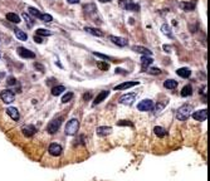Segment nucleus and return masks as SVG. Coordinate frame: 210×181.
Here are the masks:
<instances>
[{
	"label": "nucleus",
	"instance_id": "1a4fd4ad",
	"mask_svg": "<svg viewBox=\"0 0 210 181\" xmlns=\"http://www.w3.org/2000/svg\"><path fill=\"white\" fill-rule=\"evenodd\" d=\"M48 151H49V154H51L52 156H55V157H57V156H60L63 149H62V146H60L59 143H51Z\"/></svg>",
	"mask_w": 210,
	"mask_h": 181
},
{
	"label": "nucleus",
	"instance_id": "412c9836",
	"mask_svg": "<svg viewBox=\"0 0 210 181\" xmlns=\"http://www.w3.org/2000/svg\"><path fill=\"white\" fill-rule=\"evenodd\" d=\"M85 30H86L87 33H89V34H92V35H94V37H103V35H104V33H103V32H101L100 29H96V28L86 26V28H85Z\"/></svg>",
	"mask_w": 210,
	"mask_h": 181
},
{
	"label": "nucleus",
	"instance_id": "cd10ccee",
	"mask_svg": "<svg viewBox=\"0 0 210 181\" xmlns=\"http://www.w3.org/2000/svg\"><path fill=\"white\" fill-rule=\"evenodd\" d=\"M161 32H162L165 35H167L169 38H172V32H171V28L167 25V24H164L162 26H161Z\"/></svg>",
	"mask_w": 210,
	"mask_h": 181
},
{
	"label": "nucleus",
	"instance_id": "4c0bfd02",
	"mask_svg": "<svg viewBox=\"0 0 210 181\" xmlns=\"http://www.w3.org/2000/svg\"><path fill=\"white\" fill-rule=\"evenodd\" d=\"M8 84H9V86H15V84H17V79L14 78V77H10V78L8 79Z\"/></svg>",
	"mask_w": 210,
	"mask_h": 181
},
{
	"label": "nucleus",
	"instance_id": "473e14b6",
	"mask_svg": "<svg viewBox=\"0 0 210 181\" xmlns=\"http://www.w3.org/2000/svg\"><path fill=\"white\" fill-rule=\"evenodd\" d=\"M145 72H147L150 74H160L161 73V69H159V68H147Z\"/></svg>",
	"mask_w": 210,
	"mask_h": 181
},
{
	"label": "nucleus",
	"instance_id": "c03bdc74",
	"mask_svg": "<svg viewBox=\"0 0 210 181\" xmlns=\"http://www.w3.org/2000/svg\"><path fill=\"white\" fill-rule=\"evenodd\" d=\"M67 2H68L69 4H78L79 0H67Z\"/></svg>",
	"mask_w": 210,
	"mask_h": 181
},
{
	"label": "nucleus",
	"instance_id": "4468645a",
	"mask_svg": "<svg viewBox=\"0 0 210 181\" xmlns=\"http://www.w3.org/2000/svg\"><path fill=\"white\" fill-rule=\"evenodd\" d=\"M110 39H111L112 43L116 44V45H118V47H126V45H127V40L123 39V38H121V37H115V35H111V37H110Z\"/></svg>",
	"mask_w": 210,
	"mask_h": 181
},
{
	"label": "nucleus",
	"instance_id": "5701e85b",
	"mask_svg": "<svg viewBox=\"0 0 210 181\" xmlns=\"http://www.w3.org/2000/svg\"><path fill=\"white\" fill-rule=\"evenodd\" d=\"M6 19L11 23H15V24L20 23V18H19V15H17L15 13H8L6 14Z\"/></svg>",
	"mask_w": 210,
	"mask_h": 181
},
{
	"label": "nucleus",
	"instance_id": "58836bf2",
	"mask_svg": "<svg viewBox=\"0 0 210 181\" xmlns=\"http://www.w3.org/2000/svg\"><path fill=\"white\" fill-rule=\"evenodd\" d=\"M93 54L96 55V57H100V58H102V59H111L110 57H107V55H104V54H101V53H96V52H93Z\"/></svg>",
	"mask_w": 210,
	"mask_h": 181
},
{
	"label": "nucleus",
	"instance_id": "bb28decb",
	"mask_svg": "<svg viewBox=\"0 0 210 181\" xmlns=\"http://www.w3.org/2000/svg\"><path fill=\"white\" fill-rule=\"evenodd\" d=\"M193 94V87L190 84H187L183 88V91H181V96L183 97H189V96H191Z\"/></svg>",
	"mask_w": 210,
	"mask_h": 181
},
{
	"label": "nucleus",
	"instance_id": "4be33fe9",
	"mask_svg": "<svg viewBox=\"0 0 210 181\" xmlns=\"http://www.w3.org/2000/svg\"><path fill=\"white\" fill-rule=\"evenodd\" d=\"M153 132H155V135L157 136V137H160V138H162V137H165L166 136V130L164 128V127H161V126H156L155 128H153Z\"/></svg>",
	"mask_w": 210,
	"mask_h": 181
},
{
	"label": "nucleus",
	"instance_id": "f03ea898",
	"mask_svg": "<svg viewBox=\"0 0 210 181\" xmlns=\"http://www.w3.org/2000/svg\"><path fill=\"white\" fill-rule=\"evenodd\" d=\"M78 128H79V121L77 118H72V120H69L67 122L64 132L68 136H74L77 133V131H78Z\"/></svg>",
	"mask_w": 210,
	"mask_h": 181
},
{
	"label": "nucleus",
	"instance_id": "9b49d317",
	"mask_svg": "<svg viewBox=\"0 0 210 181\" xmlns=\"http://www.w3.org/2000/svg\"><path fill=\"white\" fill-rule=\"evenodd\" d=\"M206 117H208V109H200V111H196V112L193 113V118L195 121H199V122L205 121Z\"/></svg>",
	"mask_w": 210,
	"mask_h": 181
},
{
	"label": "nucleus",
	"instance_id": "0eeeda50",
	"mask_svg": "<svg viewBox=\"0 0 210 181\" xmlns=\"http://www.w3.org/2000/svg\"><path fill=\"white\" fill-rule=\"evenodd\" d=\"M135 100H136L135 93H127V94H123L120 98V103L125 104V106H131V104H134Z\"/></svg>",
	"mask_w": 210,
	"mask_h": 181
},
{
	"label": "nucleus",
	"instance_id": "a19ab883",
	"mask_svg": "<svg viewBox=\"0 0 210 181\" xmlns=\"http://www.w3.org/2000/svg\"><path fill=\"white\" fill-rule=\"evenodd\" d=\"M34 67L38 68V69H40V72H44V67L42 66V64H39V63H34Z\"/></svg>",
	"mask_w": 210,
	"mask_h": 181
},
{
	"label": "nucleus",
	"instance_id": "2f4dec72",
	"mask_svg": "<svg viewBox=\"0 0 210 181\" xmlns=\"http://www.w3.org/2000/svg\"><path fill=\"white\" fill-rule=\"evenodd\" d=\"M73 93L72 92H68L67 94L63 96V98H62V103H68V102H71V100L73 98Z\"/></svg>",
	"mask_w": 210,
	"mask_h": 181
},
{
	"label": "nucleus",
	"instance_id": "de8ad7c7",
	"mask_svg": "<svg viewBox=\"0 0 210 181\" xmlns=\"http://www.w3.org/2000/svg\"><path fill=\"white\" fill-rule=\"evenodd\" d=\"M0 57H2V54H0Z\"/></svg>",
	"mask_w": 210,
	"mask_h": 181
},
{
	"label": "nucleus",
	"instance_id": "ea45409f",
	"mask_svg": "<svg viewBox=\"0 0 210 181\" xmlns=\"http://www.w3.org/2000/svg\"><path fill=\"white\" fill-rule=\"evenodd\" d=\"M34 41H36V43H38V44H40L42 41H43V38L39 37V35H34Z\"/></svg>",
	"mask_w": 210,
	"mask_h": 181
},
{
	"label": "nucleus",
	"instance_id": "aec40b11",
	"mask_svg": "<svg viewBox=\"0 0 210 181\" xmlns=\"http://www.w3.org/2000/svg\"><path fill=\"white\" fill-rule=\"evenodd\" d=\"M180 8L183 9L184 11H191L195 9V2H183L180 3Z\"/></svg>",
	"mask_w": 210,
	"mask_h": 181
},
{
	"label": "nucleus",
	"instance_id": "7c9ffc66",
	"mask_svg": "<svg viewBox=\"0 0 210 181\" xmlns=\"http://www.w3.org/2000/svg\"><path fill=\"white\" fill-rule=\"evenodd\" d=\"M39 19H42L44 23H51L52 20H53V17L51 15V14H42Z\"/></svg>",
	"mask_w": 210,
	"mask_h": 181
},
{
	"label": "nucleus",
	"instance_id": "72a5a7b5",
	"mask_svg": "<svg viewBox=\"0 0 210 181\" xmlns=\"http://www.w3.org/2000/svg\"><path fill=\"white\" fill-rule=\"evenodd\" d=\"M22 17H23V19L25 20V22H28V24H29V26H33V24H34V22H33V20H32V18H30L29 15H28V14H26V13H24V14H23V15H22Z\"/></svg>",
	"mask_w": 210,
	"mask_h": 181
},
{
	"label": "nucleus",
	"instance_id": "20e7f679",
	"mask_svg": "<svg viewBox=\"0 0 210 181\" xmlns=\"http://www.w3.org/2000/svg\"><path fill=\"white\" fill-rule=\"evenodd\" d=\"M62 124V117H58V118H54V120H52L49 123H48L47 126V131L49 135H54L55 132H57L60 127Z\"/></svg>",
	"mask_w": 210,
	"mask_h": 181
},
{
	"label": "nucleus",
	"instance_id": "f8f14e48",
	"mask_svg": "<svg viewBox=\"0 0 210 181\" xmlns=\"http://www.w3.org/2000/svg\"><path fill=\"white\" fill-rule=\"evenodd\" d=\"M111 132H112V128L111 127H107V126H100V127H97V130H96V133L98 135V136H101V137L108 136Z\"/></svg>",
	"mask_w": 210,
	"mask_h": 181
},
{
	"label": "nucleus",
	"instance_id": "e433bc0d",
	"mask_svg": "<svg viewBox=\"0 0 210 181\" xmlns=\"http://www.w3.org/2000/svg\"><path fill=\"white\" fill-rule=\"evenodd\" d=\"M164 106H165L164 103H159V104H156V112H155V113H156V115L160 113V112H161V109L164 108Z\"/></svg>",
	"mask_w": 210,
	"mask_h": 181
},
{
	"label": "nucleus",
	"instance_id": "a211bd4d",
	"mask_svg": "<svg viewBox=\"0 0 210 181\" xmlns=\"http://www.w3.org/2000/svg\"><path fill=\"white\" fill-rule=\"evenodd\" d=\"M132 51L137 52V53H142L144 55H150V57L152 54V52L150 49H147V48H145V47H141V45H134L132 47Z\"/></svg>",
	"mask_w": 210,
	"mask_h": 181
},
{
	"label": "nucleus",
	"instance_id": "c756f323",
	"mask_svg": "<svg viewBox=\"0 0 210 181\" xmlns=\"http://www.w3.org/2000/svg\"><path fill=\"white\" fill-rule=\"evenodd\" d=\"M28 10H29V13L32 14L33 17H36V18H40V15H42V13H40L38 9L33 8V6H29V8H28Z\"/></svg>",
	"mask_w": 210,
	"mask_h": 181
},
{
	"label": "nucleus",
	"instance_id": "f3484780",
	"mask_svg": "<svg viewBox=\"0 0 210 181\" xmlns=\"http://www.w3.org/2000/svg\"><path fill=\"white\" fill-rule=\"evenodd\" d=\"M110 94V92L108 91H101V92L97 94V97L94 98V101H93V104L96 106V104H98V103H101L102 101H104V98H107V96Z\"/></svg>",
	"mask_w": 210,
	"mask_h": 181
},
{
	"label": "nucleus",
	"instance_id": "39448f33",
	"mask_svg": "<svg viewBox=\"0 0 210 181\" xmlns=\"http://www.w3.org/2000/svg\"><path fill=\"white\" fill-rule=\"evenodd\" d=\"M153 107H155V104L151 100H144L137 104V109L141 111V112H149V111L153 109Z\"/></svg>",
	"mask_w": 210,
	"mask_h": 181
},
{
	"label": "nucleus",
	"instance_id": "2eb2a0df",
	"mask_svg": "<svg viewBox=\"0 0 210 181\" xmlns=\"http://www.w3.org/2000/svg\"><path fill=\"white\" fill-rule=\"evenodd\" d=\"M138 84V82L135 81V82H123L121 84H118L115 87V91H121V89H127V88H131V87H135Z\"/></svg>",
	"mask_w": 210,
	"mask_h": 181
},
{
	"label": "nucleus",
	"instance_id": "a878e982",
	"mask_svg": "<svg viewBox=\"0 0 210 181\" xmlns=\"http://www.w3.org/2000/svg\"><path fill=\"white\" fill-rule=\"evenodd\" d=\"M64 91H66L64 86H55V87L52 88V94L53 96H59V94H62L63 92H64Z\"/></svg>",
	"mask_w": 210,
	"mask_h": 181
},
{
	"label": "nucleus",
	"instance_id": "f704fd0d",
	"mask_svg": "<svg viewBox=\"0 0 210 181\" xmlns=\"http://www.w3.org/2000/svg\"><path fill=\"white\" fill-rule=\"evenodd\" d=\"M117 124H118V126H131V127H134V123L130 122V121H126V120L120 121V122H118Z\"/></svg>",
	"mask_w": 210,
	"mask_h": 181
},
{
	"label": "nucleus",
	"instance_id": "b1692460",
	"mask_svg": "<svg viewBox=\"0 0 210 181\" xmlns=\"http://www.w3.org/2000/svg\"><path fill=\"white\" fill-rule=\"evenodd\" d=\"M164 87L167 88V89H175L178 87V82L174 81V79H166L164 82Z\"/></svg>",
	"mask_w": 210,
	"mask_h": 181
},
{
	"label": "nucleus",
	"instance_id": "ddd939ff",
	"mask_svg": "<svg viewBox=\"0 0 210 181\" xmlns=\"http://www.w3.org/2000/svg\"><path fill=\"white\" fill-rule=\"evenodd\" d=\"M6 113H8L10 116V118H11V120H14V121H18L20 118L19 111L15 107H8V108H6Z\"/></svg>",
	"mask_w": 210,
	"mask_h": 181
},
{
	"label": "nucleus",
	"instance_id": "6e6552de",
	"mask_svg": "<svg viewBox=\"0 0 210 181\" xmlns=\"http://www.w3.org/2000/svg\"><path fill=\"white\" fill-rule=\"evenodd\" d=\"M17 51H18V54L22 58H26V59L28 58H29V59H34V58H36V53H33L29 49H25V48H23V47H19Z\"/></svg>",
	"mask_w": 210,
	"mask_h": 181
},
{
	"label": "nucleus",
	"instance_id": "f257e3e1",
	"mask_svg": "<svg viewBox=\"0 0 210 181\" xmlns=\"http://www.w3.org/2000/svg\"><path fill=\"white\" fill-rule=\"evenodd\" d=\"M193 107L189 106V104H183L180 108H178L176 111V118L179 121H186L191 115Z\"/></svg>",
	"mask_w": 210,
	"mask_h": 181
},
{
	"label": "nucleus",
	"instance_id": "37998d69",
	"mask_svg": "<svg viewBox=\"0 0 210 181\" xmlns=\"http://www.w3.org/2000/svg\"><path fill=\"white\" fill-rule=\"evenodd\" d=\"M116 73H121V74H126L127 72H123V69L121 68H116Z\"/></svg>",
	"mask_w": 210,
	"mask_h": 181
},
{
	"label": "nucleus",
	"instance_id": "393cba45",
	"mask_svg": "<svg viewBox=\"0 0 210 181\" xmlns=\"http://www.w3.org/2000/svg\"><path fill=\"white\" fill-rule=\"evenodd\" d=\"M14 33H15V35H17V38H18L19 40H23V41H25V40L28 39L26 33H25V32H23L22 29H14Z\"/></svg>",
	"mask_w": 210,
	"mask_h": 181
},
{
	"label": "nucleus",
	"instance_id": "c9c22d12",
	"mask_svg": "<svg viewBox=\"0 0 210 181\" xmlns=\"http://www.w3.org/2000/svg\"><path fill=\"white\" fill-rule=\"evenodd\" d=\"M98 67L102 69V71H107V69L110 68V66L107 63H103V62H101V63H98Z\"/></svg>",
	"mask_w": 210,
	"mask_h": 181
},
{
	"label": "nucleus",
	"instance_id": "6ab92c4d",
	"mask_svg": "<svg viewBox=\"0 0 210 181\" xmlns=\"http://www.w3.org/2000/svg\"><path fill=\"white\" fill-rule=\"evenodd\" d=\"M152 62H153V59L150 57V55H142V57H141V66H142L144 71H146L147 67L150 64H152Z\"/></svg>",
	"mask_w": 210,
	"mask_h": 181
},
{
	"label": "nucleus",
	"instance_id": "7ed1b4c3",
	"mask_svg": "<svg viewBox=\"0 0 210 181\" xmlns=\"http://www.w3.org/2000/svg\"><path fill=\"white\" fill-rule=\"evenodd\" d=\"M118 5L125 10H130V11H138L140 10V5L134 3L132 0H120Z\"/></svg>",
	"mask_w": 210,
	"mask_h": 181
},
{
	"label": "nucleus",
	"instance_id": "dca6fc26",
	"mask_svg": "<svg viewBox=\"0 0 210 181\" xmlns=\"http://www.w3.org/2000/svg\"><path fill=\"white\" fill-rule=\"evenodd\" d=\"M176 74L180 75L181 78H189L191 75V71L187 67H183V68H179L176 71Z\"/></svg>",
	"mask_w": 210,
	"mask_h": 181
},
{
	"label": "nucleus",
	"instance_id": "9d476101",
	"mask_svg": "<svg viewBox=\"0 0 210 181\" xmlns=\"http://www.w3.org/2000/svg\"><path fill=\"white\" fill-rule=\"evenodd\" d=\"M22 132L25 137H32L37 133V128H36V126H33V124H26V126H23Z\"/></svg>",
	"mask_w": 210,
	"mask_h": 181
},
{
	"label": "nucleus",
	"instance_id": "49530a36",
	"mask_svg": "<svg viewBox=\"0 0 210 181\" xmlns=\"http://www.w3.org/2000/svg\"><path fill=\"white\" fill-rule=\"evenodd\" d=\"M100 2H101V3H110L111 0H100Z\"/></svg>",
	"mask_w": 210,
	"mask_h": 181
},
{
	"label": "nucleus",
	"instance_id": "a18cd8bd",
	"mask_svg": "<svg viewBox=\"0 0 210 181\" xmlns=\"http://www.w3.org/2000/svg\"><path fill=\"white\" fill-rule=\"evenodd\" d=\"M83 98H85V100H88V98H91V93H88V94L86 93L85 96H83Z\"/></svg>",
	"mask_w": 210,
	"mask_h": 181
},
{
	"label": "nucleus",
	"instance_id": "423d86ee",
	"mask_svg": "<svg viewBox=\"0 0 210 181\" xmlns=\"http://www.w3.org/2000/svg\"><path fill=\"white\" fill-rule=\"evenodd\" d=\"M0 98H2V101L4 103H11L15 100V94H14V92L10 89H4V91H2V93H0Z\"/></svg>",
	"mask_w": 210,
	"mask_h": 181
},
{
	"label": "nucleus",
	"instance_id": "79ce46f5",
	"mask_svg": "<svg viewBox=\"0 0 210 181\" xmlns=\"http://www.w3.org/2000/svg\"><path fill=\"white\" fill-rule=\"evenodd\" d=\"M162 48H164V51H165V52H171V49H172V47H171V45H166V44H165Z\"/></svg>",
	"mask_w": 210,
	"mask_h": 181
},
{
	"label": "nucleus",
	"instance_id": "c85d7f7f",
	"mask_svg": "<svg viewBox=\"0 0 210 181\" xmlns=\"http://www.w3.org/2000/svg\"><path fill=\"white\" fill-rule=\"evenodd\" d=\"M36 35H39V37H49V35H52V32L47 30V29H43V28H40V29L37 30Z\"/></svg>",
	"mask_w": 210,
	"mask_h": 181
}]
</instances>
